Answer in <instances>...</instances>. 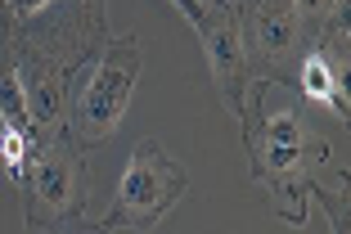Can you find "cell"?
I'll return each instance as SVG.
<instances>
[{
  "mask_svg": "<svg viewBox=\"0 0 351 234\" xmlns=\"http://www.w3.org/2000/svg\"><path fill=\"white\" fill-rule=\"evenodd\" d=\"M266 91L270 86L252 82L239 108V131H243V149H248V172L261 189L270 194L275 212L289 225H311L315 203L333 216V230L347 234V163L329 149L311 117L302 108L270 117L266 113Z\"/></svg>",
  "mask_w": 351,
  "mask_h": 234,
  "instance_id": "cell-1",
  "label": "cell"
},
{
  "mask_svg": "<svg viewBox=\"0 0 351 234\" xmlns=\"http://www.w3.org/2000/svg\"><path fill=\"white\" fill-rule=\"evenodd\" d=\"M104 5L108 0H50L23 19L0 5V50L19 72H59L82 82L113 36Z\"/></svg>",
  "mask_w": 351,
  "mask_h": 234,
  "instance_id": "cell-2",
  "label": "cell"
},
{
  "mask_svg": "<svg viewBox=\"0 0 351 234\" xmlns=\"http://www.w3.org/2000/svg\"><path fill=\"white\" fill-rule=\"evenodd\" d=\"M10 180L19 185L27 230H77V225H86L82 216L90 207V163H86V149L68 131H59L50 144H27Z\"/></svg>",
  "mask_w": 351,
  "mask_h": 234,
  "instance_id": "cell-3",
  "label": "cell"
},
{
  "mask_svg": "<svg viewBox=\"0 0 351 234\" xmlns=\"http://www.w3.org/2000/svg\"><path fill=\"white\" fill-rule=\"evenodd\" d=\"M140 72H145L140 36L135 32L108 36V45L95 59V68L77 82L73 100H68V117H63V131L73 135L86 153L104 149L117 135V126L126 117V104H131L135 86H140Z\"/></svg>",
  "mask_w": 351,
  "mask_h": 234,
  "instance_id": "cell-4",
  "label": "cell"
},
{
  "mask_svg": "<svg viewBox=\"0 0 351 234\" xmlns=\"http://www.w3.org/2000/svg\"><path fill=\"white\" fill-rule=\"evenodd\" d=\"M185 189H189L185 167L176 163L162 144L158 140H135L131 158H126V172H122V180H117L113 203H108V212L95 221V230L145 234L185 198Z\"/></svg>",
  "mask_w": 351,
  "mask_h": 234,
  "instance_id": "cell-5",
  "label": "cell"
},
{
  "mask_svg": "<svg viewBox=\"0 0 351 234\" xmlns=\"http://www.w3.org/2000/svg\"><path fill=\"white\" fill-rule=\"evenodd\" d=\"M248 72L261 86H298V68L311 54V32L293 0H230Z\"/></svg>",
  "mask_w": 351,
  "mask_h": 234,
  "instance_id": "cell-6",
  "label": "cell"
},
{
  "mask_svg": "<svg viewBox=\"0 0 351 234\" xmlns=\"http://www.w3.org/2000/svg\"><path fill=\"white\" fill-rule=\"evenodd\" d=\"M194 32H198V41H203L207 68H212V86L221 95V108L230 117H239L243 95L252 86V72H248V54H243V41H239V23H234L230 0H207Z\"/></svg>",
  "mask_w": 351,
  "mask_h": 234,
  "instance_id": "cell-7",
  "label": "cell"
},
{
  "mask_svg": "<svg viewBox=\"0 0 351 234\" xmlns=\"http://www.w3.org/2000/svg\"><path fill=\"white\" fill-rule=\"evenodd\" d=\"M293 91H298L306 104H329L333 117L347 126V117H351V108H347V72H338L329 59H320L315 50L302 59V68H298V86H293Z\"/></svg>",
  "mask_w": 351,
  "mask_h": 234,
  "instance_id": "cell-8",
  "label": "cell"
},
{
  "mask_svg": "<svg viewBox=\"0 0 351 234\" xmlns=\"http://www.w3.org/2000/svg\"><path fill=\"white\" fill-rule=\"evenodd\" d=\"M23 153H27V135L0 122V167H5V172H14V167L23 163Z\"/></svg>",
  "mask_w": 351,
  "mask_h": 234,
  "instance_id": "cell-9",
  "label": "cell"
},
{
  "mask_svg": "<svg viewBox=\"0 0 351 234\" xmlns=\"http://www.w3.org/2000/svg\"><path fill=\"white\" fill-rule=\"evenodd\" d=\"M293 10L302 14V23H306V32H311V41H315V36H320L324 14L333 10V0H293Z\"/></svg>",
  "mask_w": 351,
  "mask_h": 234,
  "instance_id": "cell-10",
  "label": "cell"
},
{
  "mask_svg": "<svg viewBox=\"0 0 351 234\" xmlns=\"http://www.w3.org/2000/svg\"><path fill=\"white\" fill-rule=\"evenodd\" d=\"M0 5H5L14 19H23V14H36L41 5H50V0H0Z\"/></svg>",
  "mask_w": 351,
  "mask_h": 234,
  "instance_id": "cell-11",
  "label": "cell"
},
{
  "mask_svg": "<svg viewBox=\"0 0 351 234\" xmlns=\"http://www.w3.org/2000/svg\"><path fill=\"white\" fill-rule=\"evenodd\" d=\"M171 5H176V10H180V14H185L189 23H198V19H203V10H198L194 0H171Z\"/></svg>",
  "mask_w": 351,
  "mask_h": 234,
  "instance_id": "cell-12",
  "label": "cell"
},
{
  "mask_svg": "<svg viewBox=\"0 0 351 234\" xmlns=\"http://www.w3.org/2000/svg\"><path fill=\"white\" fill-rule=\"evenodd\" d=\"M194 5H198V10H203V5H207V0H194Z\"/></svg>",
  "mask_w": 351,
  "mask_h": 234,
  "instance_id": "cell-13",
  "label": "cell"
}]
</instances>
